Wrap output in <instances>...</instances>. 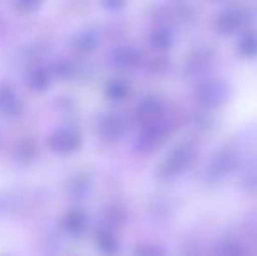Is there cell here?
Here are the masks:
<instances>
[{"label":"cell","instance_id":"8992f818","mask_svg":"<svg viewBox=\"0 0 257 256\" xmlns=\"http://www.w3.org/2000/svg\"><path fill=\"white\" fill-rule=\"evenodd\" d=\"M247 20L245 9L238 6H227L215 16V28L220 34H233L236 32Z\"/></svg>","mask_w":257,"mask_h":256},{"label":"cell","instance_id":"5b68a950","mask_svg":"<svg viewBox=\"0 0 257 256\" xmlns=\"http://www.w3.org/2000/svg\"><path fill=\"white\" fill-rule=\"evenodd\" d=\"M213 56H215L213 51L208 48H200L191 51L186 58V63H184V74L191 79L203 77L206 72L212 68Z\"/></svg>","mask_w":257,"mask_h":256},{"label":"cell","instance_id":"ac0fdd59","mask_svg":"<svg viewBox=\"0 0 257 256\" xmlns=\"http://www.w3.org/2000/svg\"><path fill=\"white\" fill-rule=\"evenodd\" d=\"M35 154H37V147H35V144L28 139L21 140V142L16 146V149H14V158H18L21 163H28V161H32Z\"/></svg>","mask_w":257,"mask_h":256},{"label":"cell","instance_id":"30bf717a","mask_svg":"<svg viewBox=\"0 0 257 256\" xmlns=\"http://www.w3.org/2000/svg\"><path fill=\"white\" fill-rule=\"evenodd\" d=\"M98 132L102 133L103 139L107 140H115L121 137V133L124 132V121L119 114L108 113L102 116L98 123Z\"/></svg>","mask_w":257,"mask_h":256},{"label":"cell","instance_id":"9a60e30c","mask_svg":"<svg viewBox=\"0 0 257 256\" xmlns=\"http://www.w3.org/2000/svg\"><path fill=\"white\" fill-rule=\"evenodd\" d=\"M105 93L112 100H124L130 93V84L124 79H110L105 86Z\"/></svg>","mask_w":257,"mask_h":256},{"label":"cell","instance_id":"6da1fadb","mask_svg":"<svg viewBox=\"0 0 257 256\" xmlns=\"http://www.w3.org/2000/svg\"><path fill=\"white\" fill-rule=\"evenodd\" d=\"M196 156L198 149L193 142H187L186 140V142L177 144L161 163V174L165 178H173V176L182 174L196 161Z\"/></svg>","mask_w":257,"mask_h":256},{"label":"cell","instance_id":"277c9868","mask_svg":"<svg viewBox=\"0 0 257 256\" xmlns=\"http://www.w3.org/2000/svg\"><path fill=\"white\" fill-rule=\"evenodd\" d=\"M82 137L77 128L74 127H61L54 130L53 135L49 137V149L56 154H72L81 147Z\"/></svg>","mask_w":257,"mask_h":256},{"label":"cell","instance_id":"5bb4252c","mask_svg":"<svg viewBox=\"0 0 257 256\" xmlns=\"http://www.w3.org/2000/svg\"><path fill=\"white\" fill-rule=\"evenodd\" d=\"M96 247L107 256H112V254L117 253L119 242H117V239H115L114 233H112L110 228L98 230V233H96Z\"/></svg>","mask_w":257,"mask_h":256},{"label":"cell","instance_id":"d6986e66","mask_svg":"<svg viewBox=\"0 0 257 256\" xmlns=\"http://www.w3.org/2000/svg\"><path fill=\"white\" fill-rule=\"evenodd\" d=\"M212 256H245L243 247L234 240H226L213 249Z\"/></svg>","mask_w":257,"mask_h":256},{"label":"cell","instance_id":"7c38bea8","mask_svg":"<svg viewBox=\"0 0 257 256\" xmlns=\"http://www.w3.org/2000/svg\"><path fill=\"white\" fill-rule=\"evenodd\" d=\"M86 225H88V218H86V214L81 209H72L63 218L65 230L68 233H72V235H81L86 230Z\"/></svg>","mask_w":257,"mask_h":256},{"label":"cell","instance_id":"e0dca14e","mask_svg":"<svg viewBox=\"0 0 257 256\" xmlns=\"http://www.w3.org/2000/svg\"><path fill=\"white\" fill-rule=\"evenodd\" d=\"M173 42V32L168 27H158L151 34V44L158 49H166L170 48Z\"/></svg>","mask_w":257,"mask_h":256},{"label":"cell","instance_id":"8fae6325","mask_svg":"<svg viewBox=\"0 0 257 256\" xmlns=\"http://www.w3.org/2000/svg\"><path fill=\"white\" fill-rule=\"evenodd\" d=\"M112 62L121 68H132L140 62V51L135 46H117L112 51Z\"/></svg>","mask_w":257,"mask_h":256},{"label":"cell","instance_id":"2e32d148","mask_svg":"<svg viewBox=\"0 0 257 256\" xmlns=\"http://www.w3.org/2000/svg\"><path fill=\"white\" fill-rule=\"evenodd\" d=\"M238 51L243 56H255L257 55V32L247 30L238 41Z\"/></svg>","mask_w":257,"mask_h":256},{"label":"cell","instance_id":"3957f363","mask_svg":"<svg viewBox=\"0 0 257 256\" xmlns=\"http://www.w3.org/2000/svg\"><path fill=\"white\" fill-rule=\"evenodd\" d=\"M238 158H240V154L236 153L234 147L226 146L220 151H217L205 170L206 179L208 181H219V179L226 178L227 174H231L238 167Z\"/></svg>","mask_w":257,"mask_h":256},{"label":"cell","instance_id":"603a6c76","mask_svg":"<svg viewBox=\"0 0 257 256\" xmlns=\"http://www.w3.org/2000/svg\"><path fill=\"white\" fill-rule=\"evenodd\" d=\"M107 216H108V223H110L112 226H119L124 223L126 212H124V209L119 207V205H112V207H108Z\"/></svg>","mask_w":257,"mask_h":256},{"label":"cell","instance_id":"7a4b0ae2","mask_svg":"<svg viewBox=\"0 0 257 256\" xmlns=\"http://www.w3.org/2000/svg\"><path fill=\"white\" fill-rule=\"evenodd\" d=\"M229 93V84L224 79L213 77L200 82V86L196 90V99L206 109H215V107H220L222 104L227 102Z\"/></svg>","mask_w":257,"mask_h":256},{"label":"cell","instance_id":"7402d4cb","mask_svg":"<svg viewBox=\"0 0 257 256\" xmlns=\"http://www.w3.org/2000/svg\"><path fill=\"white\" fill-rule=\"evenodd\" d=\"M133 256H166L165 247H161L159 244H153V242H146L137 246L135 254Z\"/></svg>","mask_w":257,"mask_h":256},{"label":"cell","instance_id":"ffe728a7","mask_svg":"<svg viewBox=\"0 0 257 256\" xmlns=\"http://www.w3.org/2000/svg\"><path fill=\"white\" fill-rule=\"evenodd\" d=\"M89 179L86 178L84 174H81V176H77V178H74L70 181V195L74 198H82L86 193L89 192Z\"/></svg>","mask_w":257,"mask_h":256},{"label":"cell","instance_id":"9c48e42d","mask_svg":"<svg viewBox=\"0 0 257 256\" xmlns=\"http://www.w3.org/2000/svg\"><path fill=\"white\" fill-rule=\"evenodd\" d=\"M23 100L13 88L7 84L0 86V113L7 118H16L23 113Z\"/></svg>","mask_w":257,"mask_h":256},{"label":"cell","instance_id":"52a82bcc","mask_svg":"<svg viewBox=\"0 0 257 256\" xmlns=\"http://www.w3.org/2000/svg\"><path fill=\"white\" fill-rule=\"evenodd\" d=\"M161 116H163V102L158 97H146L137 106V118H139V121L144 127L161 121Z\"/></svg>","mask_w":257,"mask_h":256},{"label":"cell","instance_id":"44dd1931","mask_svg":"<svg viewBox=\"0 0 257 256\" xmlns=\"http://www.w3.org/2000/svg\"><path fill=\"white\" fill-rule=\"evenodd\" d=\"M98 34L95 30H88V32H82L79 35V39L75 41V46L79 49H84V51H89V49H95L98 46Z\"/></svg>","mask_w":257,"mask_h":256},{"label":"cell","instance_id":"ba28073f","mask_svg":"<svg viewBox=\"0 0 257 256\" xmlns=\"http://www.w3.org/2000/svg\"><path fill=\"white\" fill-rule=\"evenodd\" d=\"M168 133V125L163 123V121H158V123L153 125H146L140 132L139 139H137V146L140 149H154L159 142L166 137Z\"/></svg>","mask_w":257,"mask_h":256},{"label":"cell","instance_id":"4fadbf2b","mask_svg":"<svg viewBox=\"0 0 257 256\" xmlns=\"http://www.w3.org/2000/svg\"><path fill=\"white\" fill-rule=\"evenodd\" d=\"M49 82H51V74L46 67L37 65V67H32L27 72V84L35 92H44L49 86Z\"/></svg>","mask_w":257,"mask_h":256}]
</instances>
